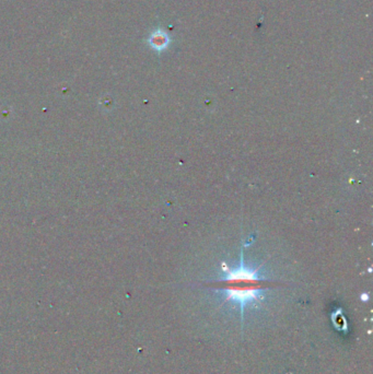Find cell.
Returning <instances> with one entry per match:
<instances>
[{
    "instance_id": "1",
    "label": "cell",
    "mask_w": 373,
    "mask_h": 374,
    "mask_svg": "<svg viewBox=\"0 0 373 374\" xmlns=\"http://www.w3.org/2000/svg\"><path fill=\"white\" fill-rule=\"evenodd\" d=\"M225 275L223 278L208 283V286L222 291L225 294V301L237 302L240 306L241 318L243 321L244 308L246 304L261 301L263 293L275 283L264 278L260 274V267L252 268L244 263L243 251H241L240 264L237 268L223 267Z\"/></svg>"
},
{
    "instance_id": "2",
    "label": "cell",
    "mask_w": 373,
    "mask_h": 374,
    "mask_svg": "<svg viewBox=\"0 0 373 374\" xmlns=\"http://www.w3.org/2000/svg\"><path fill=\"white\" fill-rule=\"evenodd\" d=\"M169 43H170V39L168 34L161 30L155 31L154 33L151 34L149 38V44L151 47L155 50H159V52L167 48Z\"/></svg>"
}]
</instances>
